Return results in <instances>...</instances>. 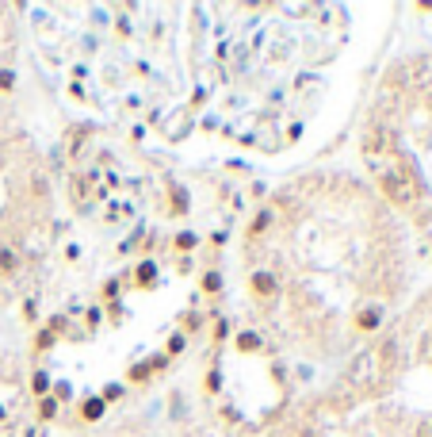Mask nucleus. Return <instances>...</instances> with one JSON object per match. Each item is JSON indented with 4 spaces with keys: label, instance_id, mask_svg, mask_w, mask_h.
Returning a JSON list of instances; mask_svg holds the SVG:
<instances>
[{
    "label": "nucleus",
    "instance_id": "30",
    "mask_svg": "<svg viewBox=\"0 0 432 437\" xmlns=\"http://www.w3.org/2000/svg\"><path fill=\"white\" fill-rule=\"evenodd\" d=\"M4 418H8V415H4V407H0V422H4Z\"/></svg>",
    "mask_w": 432,
    "mask_h": 437
},
{
    "label": "nucleus",
    "instance_id": "7",
    "mask_svg": "<svg viewBox=\"0 0 432 437\" xmlns=\"http://www.w3.org/2000/svg\"><path fill=\"white\" fill-rule=\"evenodd\" d=\"M260 345H264V338H260L257 330H238V334H233V349H238L241 357H249V353H260Z\"/></svg>",
    "mask_w": 432,
    "mask_h": 437
},
{
    "label": "nucleus",
    "instance_id": "8",
    "mask_svg": "<svg viewBox=\"0 0 432 437\" xmlns=\"http://www.w3.org/2000/svg\"><path fill=\"white\" fill-rule=\"evenodd\" d=\"M199 242H203V234H195V230H176L173 234V249L180 257H192L195 249H199Z\"/></svg>",
    "mask_w": 432,
    "mask_h": 437
},
{
    "label": "nucleus",
    "instance_id": "19",
    "mask_svg": "<svg viewBox=\"0 0 432 437\" xmlns=\"http://www.w3.org/2000/svg\"><path fill=\"white\" fill-rule=\"evenodd\" d=\"M226 338H230V319H215L210 322V342H215V349H222Z\"/></svg>",
    "mask_w": 432,
    "mask_h": 437
},
{
    "label": "nucleus",
    "instance_id": "3",
    "mask_svg": "<svg viewBox=\"0 0 432 437\" xmlns=\"http://www.w3.org/2000/svg\"><path fill=\"white\" fill-rule=\"evenodd\" d=\"M379 188L387 192L394 204H413V192H410V184L402 181V173H394V169H387V173H379Z\"/></svg>",
    "mask_w": 432,
    "mask_h": 437
},
{
    "label": "nucleus",
    "instance_id": "28",
    "mask_svg": "<svg viewBox=\"0 0 432 437\" xmlns=\"http://www.w3.org/2000/svg\"><path fill=\"white\" fill-rule=\"evenodd\" d=\"M108 307H111V319H115V322H119V319H123V314H127V311H123V303H119V299H115V303H108Z\"/></svg>",
    "mask_w": 432,
    "mask_h": 437
},
{
    "label": "nucleus",
    "instance_id": "18",
    "mask_svg": "<svg viewBox=\"0 0 432 437\" xmlns=\"http://www.w3.org/2000/svg\"><path fill=\"white\" fill-rule=\"evenodd\" d=\"M199 330H203V314H199V311H187V314H180V334L192 338V334H199Z\"/></svg>",
    "mask_w": 432,
    "mask_h": 437
},
{
    "label": "nucleus",
    "instance_id": "11",
    "mask_svg": "<svg viewBox=\"0 0 432 437\" xmlns=\"http://www.w3.org/2000/svg\"><path fill=\"white\" fill-rule=\"evenodd\" d=\"M50 387H54V380L46 376L43 368H35V372H31V380H27V391L35 395V399H46V395H50Z\"/></svg>",
    "mask_w": 432,
    "mask_h": 437
},
{
    "label": "nucleus",
    "instance_id": "29",
    "mask_svg": "<svg viewBox=\"0 0 432 437\" xmlns=\"http://www.w3.org/2000/svg\"><path fill=\"white\" fill-rule=\"evenodd\" d=\"M417 12H432V0H421V4H417Z\"/></svg>",
    "mask_w": 432,
    "mask_h": 437
},
{
    "label": "nucleus",
    "instance_id": "10",
    "mask_svg": "<svg viewBox=\"0 0 432 437\" xmlns=\"http://www.w3.org/2000/svg\"><path fill=\"white\" fill-rule=\"evenodd\" d=\"M222 288H226L222 269H207V272L199 277V291H203V296H222Z\"/></svg>",
    "mask_w": 432,
    "mask_h": 437
},
{
    "label": "nucleus",
    "instance_id": "4",
    "mask_svg": "<svg viewBox=\"0 0 432 437\" xmlns=\"http://www.w3.org/2000/svg\"><path fill=\"white\" fill-rule=\"evenodd\" d=\"M157 280H161V269H157V261H153V257H142V261L134 265V272H130V284H134L138 291L157 288Z\"/></svg>",
    "mask_w": 432,
    "mask_h": 437
},
{
    "label": "nucleus",
    "instance_id": "13",
    "mask_svg": "<svg viewBox=\"0 0 432 437\" xmlns=\"http://www.w3.org/2000/svg\"><path fill=\"white\" fill-rule=\"evenodd\" d=\"M150 376H153L150 361H138V364H130V368H127V387H142V384H150Z\"/></svg>",
    "mask_w": 432,
    "mask_h": 437
},
{
    "label": "nucleus",
    "instance_id": "22",
    "mask_svg": "<svg viewBox=\"0 0 432 437\" xmlns=\"http://www.w3.org/2000/svg\"><path fill=\"white\" fill-rule=\"evenodd\" d=\"M119 291H123V277H111L108 284L100 288V299H103V303H115V299H119Z\"/></svg>",
    "mask_w": 432,
    "mask_h": 437
},
{
    "label": "nucleus",
    "instance_id": "14",
    "mask_svg": "<svg viewBox=\"0 0 432 437\" xmlns=\"http://www.w3.org/2000/svg\"><path fill=\"white\" fill-rule=\"evenodd\" d=\"M168 192H173V207H168V215H176V218L187 215V207H192V204H187V192L176 181H168Z\"/></svg>",
    "mask_w": 432,
    "mask_h": 437
},
{
    "label": "nucleus",
    "instance_id": "5",
    "mask_svg": "<svg viewBox=\"0 0 432 437\" xmlns=\"http://www.w3.org/2000/svg\"><path fill=\"white\" fill-rule=\"evenodd\" d=\"M103 415H108V403H103L100 395H85V399H80V407H77V422L96 426Z\"/></svg>",
    "mask_w": 432,
    "mask_h": 437
},
{
    "label": "nucleus",
    "instance_id": "23",
    "mask_svg": "<svg viewBox=\"0 0 432 437\" xmlns=\"http://www.w3.org/2000/svg\"><path fill=\"white\" fill-rule=\"evenodd\" d=\"M15 69H8V66H0V96H12L15 92Z\"/></svg>",
    "mask_w": 432,
    "mask_h": 437
},
{
    "label": "nucleus",
    "instance_id": "27",
    "mask_svg": "<svg viewBox=\"0 0 432 437\" xmlns=\"http://www.w3.org/2000/svg\"><path fill=\"white\" fill-rule=\"evenodd\" d=\"M207 238H210V246H218V249H222L226 242H230V234H226V230H215V234H207Z\"/></svg>",
    "mask_w": 432,
    "mask_h": 437
},
{
    "label": "nucleus",
    "instance_id": "15",
    "mask_svg": "<svg viewBox=\"0 0 432 437\" xmlns=\"http://www.w3.org/2000/svg\"><path fill=\"white\" fill-rule=\"evenodd\" d=\"M20 272V257L12 246H0V277H15Z\"/></svg>",
    "mask_w": 432,
    "mask_h": 437
},
{
    "label": "nucleus",
    "instance_id": "2",
    "mask_svg": "<svg viewBox=\"0 0 432 437\" xmlns=\"http://www.w3.org/2000/svg\"><path fill=\"white\" fill-rule=\"evenodd\" d=\"M382 322H387V311H382V303H363L360 311L352 314V330H356V334H375Z\"/></svg>",
    "mask_w": 432,
    "mask_h": 437
},
{
    "label": "nucleus",
    "instance_id": "17",
    "mask_svg": "<svg viewBox=\"0 0 432 437\" xmlns=\"http://www.w3.org/2000/svg\"><path fill=\"white\" fill-rule=\"evenodd\" d=\"M123 395H127V384H123V380H111V384L100 387V399L108 403V407H111V403H119Z\"/></svg>",
    "mask_w": 432,
    "mask_h": 437
},
{
    "label": "nucleus",
    "instance_id": "21",
    "mask_svg": "<svg viewBox=\"0 0 432 437\" xmlns=\"http://www.w3.org/2000/svg\"><path fill=\"white\" fill-rule=\"evenodd\" d=\"M184 349H187V334H180V330H176V334L168 338V345H165V357L173 361V357H180Z\"/></svg>",
    "mask_w": 432,
    "mask_h": 437
},
{
    "label": "nucleus",
    "instance_id": "9",
    "mask_svg": "<svg viewBox=\"0 0 432 437\" xmlns=\"http://www.w3.org/2000/svg\"><path fill=\"white\" fill-rule=\"evenodd\" d=\"M58 338H62V334L50 326V322H46V326L35 330V338H31V349H35V353H46V349H54V345H58Z\"/></svg>",
    "mask_w": 432,
    "mask_h": 437
},
{
    "label": "nucleus",
    "instance_id": "26",
    "mask_svg": "<svg viewBox=\"0 0 432 437\" xmlns=\"http://www.w3.org/2000/svg\"><path fill=\"white\" fill-rule=\"evenodd\" d=\"M168 364H173V361H168L165 353H153V357H150V368H153V376H157V372H165Z\"/></svg>",
    "mask_w": 432,
    "mask_h": 437
},
{
    "label": "nucleus",
    "instance_id": "24",
    "mask_svg": "<svg viewBox=\"0 0 432 437\" xmlns=\"http://www.w3.org/2000/svg\"><path fill=\"white\" fill-rule=\"evenodd\" d=\"M23 322H38V299L35 296L23 299Z\"/></svg>",
    "mask_w": 432,
    "mask_h": 437
},
{
    "label": "nucleus",
    "instance_id": "12",
    "mask_svg": "<svg viewBox=\"0 0 432 437\" xmlns=\"http://www.w3.org/2000/svg\"><path fill=\"white\" fill-rule=\"evenodd\" d=\"M58 415H62V403L54 399V395L38 399V407H35V418H38V422H58Z\"/></svg>",
    "mask_w": 432,
    "mask_h": 437
},
{
    "label": "nucleus",
    "instance_id": "25",
    "mask_svg": "<svg viewBox=\"0 0 432 437\" xmlns=\"http://www.w3.org/2000/svg\"><path fill=\"white\" fill-rule=\"evenodd\" d=\"M85 322H88V330H100V326H103V311H100V307H88V311H85Z\"/></svg>",
    "mask_w": 432,
    "mask_h": 437
},
{
    "label": "nucleus",
    "instance_id": "1",
    "mask_svg": "<svg viewBox=\"0 0 432 437\" xmlns=\"http://www.w3.org/2000/svg\"><path fill=\"white\" fill-rule=\"evenodd\" d=\"M249 296L260 299V303L275 299V296H280V277H275V272H268V269H252L249 272Z\"/></svg>",
    "mask_w": 432,
    "mask_h": 437
},
{
    "label": "nucleus",
    "instance_id": "6",
    "mask_svg": "<svg viewBox=\"0 0 432 437\" xmlns=\"http://www.w3.org/2000/svg\"><path fill=\"white\" fill-rule=\"evenodd\" d=\"M272 223H275V211H272V207H260V211L249 218V226H245V238H249V242L264 238V234H268V226H272Z\"/></svg>",
    "mask_w": 432,
    "mask_h": 437
},
{
    "label": "nucleus",
    "instance_id": "16",
    "mask_svg": "<svg viewBox=\"0 0 432 437\" xmlns=\"http://www.w3.org/2000/svg\"><path fill=\"white\" fill-rule=\"evenodd\" d=\"M203 391H207V395L222 391V368H218V364H210V368L203 372Z\"/></svg>",
    "mask_w": 432,
    "mask_h": 437
},
{
    "label": "nucleus",
    "instance_id": "20",
    "mask_svg": "<svg viewBox=\"0 0 432 437\" xmlns=\"http://www.w3.org/2000/svg\"><path fill=\"white\" fill-rule=\"evenodd\" d=\"M50 395H54V399H58L62 407H65V403H73V395H77V391H73V384H69V380H54Z\"/></svg>",
    "mask_w": 432,
    "mask_h": 437
}]
</instances>
